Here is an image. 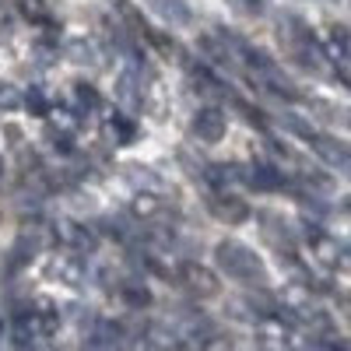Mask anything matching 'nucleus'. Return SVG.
Returning <instances> with one entry per match:
<instances>
[{
  "label": "nucleus",
  "instance_id": "obj_1",
  "mask_svg": "<svg viewBox=\"0 0 351 351\" xmlns=\"http://www.w3.org/2000/svg\"><path fill=\"white\" fill-rule=\"evenodd\" d=\"M215 260H218V267L228 274V278H239V281H263V267H260V260L246 250V246H239V243H221L218 246V253H215Z\"/></svg>",
  "mask_w": 351,
  "mask_h": 351
},
{
  "label": "nucleus",
  "instance_id": "obj_2",
  "mask_svg": "<svg viewBox=\"0 0 351 351\" xmlns=\"http://www.w3.org/2000/svg\"><path fill=\"white\" fill-rule=\"evenodd\" d=\"M193 130H197L200 141H208V144L221 141L225 137V112L221 109H200L197 120H193Z\"/></svg>",
  "mask_w": 351,
  "mask_h": 351
},
{
  "label": "nucleus",
  "instance_id": "obj_3",
  "mask_svg": "<svg viewBox=\"0 0 351 351\" xmlns=\"http://www.w3.org/2000/svg\"><path fill=\"white\" fill-rule=\"evenodd\" d=\"M309 141H313V148L319 152V158H324L327 165H334V169H348V148L341 141H334V137H319V134H309Z\"/></svg>",
  "mask_w": 351,
  "mask_h": 351
},
{
  "label": "nucleus",
  "instance_id": "obj_4",
  "mask_svg": "<svg viewBox=\"0 0 351 351\" xmlns=\"http://www.w3.org/2000/svg\"><path fill=\"white\" fill-rule=\"evenodd\" d=\"M186 285L193 291H200V295H215V291H218V285L211 281V274L204 267H186Z\"/></svg>",
  "mask_w": 351,
  "mask_h": 351
},
{
  "label": "nucleus",
  "instance_id": "obj_5",
  "mask_svg": "<svg viewBox=\"0 0 351 351\" xmlns=\"http://www.w3.org/2000/svg\"><path fill=\"white\" fill-rule=\"evenodd\" d=\"M246 180L253 186H263V190H271V186H281V176L271 169V165H253V172L246 176Z\"/></svg>",
  "mask_w": 351,
  "mask_h": 351
},
{
  "label": "nucleus",
  "instance_id": "obj_6",
  "mask_svg": "<svg viewBox=\"0 0 351 351\" xmlns=\"http://www.w3.org/2000/svg\"><path fill=\"white\" fill-rule=\"evenodd\" d=\"M18 106H21V92L14 84L0 81V109H18Z\"/></svg>",
  "mask_w": 351,
  "mask_h": 351
},
{
  "label": "nucleus",
  "instance_id": "obj_7",
  "mask_svg": "<svg viewBox=\"0 0 351 351\" xmlns=\"http://www.w3.org/2000/svg\"><path fill=\"white\" fill-rule=\"evenodd\" d=\"M21 102H25V106H32L36 116H46V112H49V102L43 99V92H36V88H32L28 95H21Z\"/></svg>",
  "mask_w": 351,
  "mask_h": 351
},
{
  "label": "nucleus",
  "instance_id": "obj_8",
  "mask_svg": "<svg viewBox=\"0 0 351 351\" xmlns=\"http://www.w3.org/2000/svg\"><path fill=\"white\" fill-rule=\"evenodd\" d=\"M109 130H116V134H120V144H130V141H134V123L120 120V116H116V120L109 123Z\"/></svg>",
  "mask_w": 351,
  "mask_h": 351
},
{
  "label": "nucleus",
  "instance_id": "obj_9",
  "mask_svg": "<svg viewBox=\"0 0 351 351\" xmlns=\"http://www.w3.org/2000/svg\"><path fill=\"white\" fill-rule=\"evenodd\" d=\"M77 99L88 102V106H99V95H95V88H92V84H77Z\"/></svg>",
  "mask_w": 351,
  "mask_h": 351
},
{
  "label": "nucleus",
  "instance_id": "obj_10",
  "mask_svg": "<svg viewBox=\"0 0 351 351\" xmlns=\"http://www.w3.org/2000/svg\"><path fill=\"white\" fill-rule=\"evenodd\" d=\"M21 11H25V14H28V18H39V21H43V18H46V14H43V11H39V4H32V0H25V4H21Z\"/></svg>",
  "mask_w": 351,
  "mask_h": 351
},
{
  "label": "nucleus",
  "instance_id": "obj_11",
  "mask_svg": "<svg viewBox=\"0 0 351 351\" xmlns=\"http://www.w3.org/2000/svg\"><path fill=\"white\" fill-rule=\"evenodd\" d=\"M127 299H130V302H141V306H144V302H152V295H148L144 288H141V291H137V288H134V291H127Z\"/></svg>",
  "mask_w": 351,
  "mask_h": 351
}]
</instances>
